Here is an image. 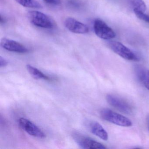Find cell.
Segmentation results:
<instances>
[{
  "mask_svg": "<svg viewBox=\"0 0 149 149\" xmlns=\"http://www.w3.org/2000/svg\"><path fill=\"white\" fill-rule=\"evenodd\" d=\"M101 117L111 123L123 127H130L132 121L126 117L108 109H103L100 111Z\"/></svg>",
  "mask_w": 149,
  "mask_h": 149,
  "instance_id": "6da1fadb",
  "label": "cell"
},
{
  "mask_svg": "<svg viewBox=\"0 0 149 149\" xmlns=\"http://www.w3.org/2000/svg\"><path fill=\"white\" fill-rule=\"evenodd\" d=\"M108 47L111 50L122 58L130 61H139V58L131 50L119 42L110 41L108 43Z\"/></svg>",
  "mask_w": 149,
  "mask_h": 149,
  "instance_id": "7a4b0ae2",
  "label": "cell"
},
{
  "mask_svg": "<svg viewBox=\"0 0 149 149\" xmlns=\"http://www.w3.org/2000/svg\"><path fill=\"white\" fill-rule=\"evenodd\" d=\"M28 16L29 20L34 26L47 29L54 28V23L51 19L41 12L31 11L29 13Z\"/></svg>",
  "mask_w": 149,
  "mask_h": 149,
  "instance_id": "3957f363",
  "label": "cell"
},
{
  "mask_svg": "<svg viewBox=\"0 0 149 149\" xmlns=\"http://www.w3.org/2000/svg\"><path fill=\"white\" fill-rule=\"evenodd\" d=\"M94 29L95 34L101 39L109 40L116 37V34L113 29L99 19L94 21Z\"/></svg>",
  "mask_w": 149,
  "mask_h": 149,
  "instance_id": "277c9868",
  "label": "cell"
},
{
  "mask_svg": "<svg viewBox=\"0 0 149 149\" xmlns=\"http://www.w3.org/2000/svg\"><path fill=\"white\" fill-rule=\"evenodd\" d=\"M19 125L28 134L36 137L44 138L46 137L44 132L29 119L21 118L18 120Z\"/></svg>",
  "mask_w": 149,
  "mask_h": 149,
  "instance_id": "5b68a950",
  "label": "cell"
},
{
  "mask_svg": "<svg viewBox=\"0 0 149 149\" xmlns=\"http://www.w3.org/2000/svg\"><path fill=\"white\" fill-rule=\"evenodd\" d=\"M73 137L77 144L82 149H106V147L101 143L81 134H74Z\"/></svg>",
  "mask_w": 149,
  "mask_h": 149,
  "instance_id": "8992f818",
  "label": "cell"
},
{
  "mask_svg": "<svg viewBox=\"0 0 149 149\" xmlns=\"http://www.w3.org/2000/svg\"><path fill=\"white\" fill-rule=\"evenodd\" d=\"M106 98L107 102L117 109L126 114L131 113L132 111L131 106L123 99L113 95H107Z\"/></svg>",
  "mask_w": 149,
  "mask_h": 149,
  "instance_id": "52a82bcc",
  "label": "cell"
},
{
  "mask_svg": "<svg viewBox=\"0 0 149 149\" xmlns=\"http://www.w3.org/2000/svg\"><path fill=\"white\" fill-rule=\"evenodd\" d=\"M65 27L70 32L77 34H86L89 32V28L85 24L73 18H68L64 22Z\"/></svg>",
  "mask_w": 149,
  "mask_h": 149,
  "instance_id": "ba28073f",
  "label": "cell"
},
{
  "mask_svg": "<svg viewBox=\"0 0 149 149\" xmlns=\"http://www.w3.org/2000/svg\"><path fill=\"white\" fill-rule=\"evenodd\" d=\"M1 47L8 51L15 53L25 54L29 52L26 47L19 42L7 38H3L1 41Z\"/></svg>",
  "mask_w": 149,
  "mask_h": 149,
  "instance_id": "9c48e42d",
  "label": "cell"
},
{
  "mask_svg": "<svg viewBox=\"0 0 149 149\" xmlns=\"http://www.w3.org/2000/svg\"><path fill=\"white\" fill-rule=\"evenodd\" d=\"M135 74L140 82L149 90V70L141 65L135 67Z\"/></svg>",
  "mask_w": 149,
  "mask_h": 149,
  "instance_id": "30bf717a",
  "label": "cell"
},
{
  "mask_svg": "<svg viewBox=\"0 0 149 149\" xmlns=\"http://www.w3.org/2000/svg\"><path fill=\"white\" fill-rule=\"evenodd\" d=\"M91 131L94 135L102 140L107 141L109 139L108 132L98 122L93 121L90 124Z\"/></svg>",
  "mask_w": 149,
  "mask_h": 149,
  "instance_id": "8fae6325",
  "label": "cell"
},
{
  "mask_svg": "<svg viewBox=\"0 0 149 149\" xmlns=\"http://www.w3.org/2000/svg\"><path fill=\"white\" fill-rule=\"evenodd\" d=\"M26 68L31 76L34 79L36 80L42 79L46 81H50L51 80L50 77L43 74L42 71L38 69L31 65L29 64L27 65Z\"/></svg>",
  "mask_w": 149,
  "mask_h": 149,
  "instance_id": "7c38bea8",
  "label": "cell"
},
{
  "mask_svg": "<svg viewBox=\"0 0 149 149\" xmlns=\"http://www.w3.org/2000/svg\"><path fill=\"white\" fill-rule=\"evenodd\" d=\"M17 3L24 7L40 8L42 6L36 0H15Z\"/></svg>",
  "mask_w": 149,
  "mask_h": 149,
  "instance_id": "4fadbf2b",
  "label": "cell"
},
{
  "mask_svg": "<svg viewBox=\"0 0 149 149\" xmlns=\"http://www.w3.org/2000/svg\"><path fill=\"white\" fill-rule=\"evenodd\" d=\"M128 1L133 9L136 8L144 12L146 11V5L143 0H128Z\"/></svg>",
  "mask_w": 149,
  "mask_h": 149,
  "instance_id": "5bb4252c",
  "label": "cell"
},
{
  "mask_svg": "<svg viewBox=\"0 0 149 149\" xmlns=\"http://www.w3.org/2000/svg\"><path fill=\"white\" fill-rule=\"evenodd\" d=\"M134 13L136 17L141 20L149 23V16L144 13V12L138 9H133Z\"/></svg>",
  "mask_w": 149,
  "mask_h": 149,
  "instance_id": "9a60e30c",
  "label": "cell"
},
{
  "mask_svg": "<svg viewBox=\"0 0 149 149\" xmlns=\"http://www.w3.org/2000/svg\"><path fill=\"white\" fill-rule=\"evenodd\" d=\"M45 3L51 5H59L61 3L60 0H43Z\"/></svg>",
  "mask_w": 149,
  "mask_h": 149,
  "instance_id": "2e32d148",
  "label": "cell"
},
{
  "mask_svg": "<svg viewBox=\"0 0 149 149\" xmlns=\"http://www.w3.org/2000/svg\"><path fill=\"white\" fill-rule=\"evenodd\" d=\"M8 64V62L3 58L2 56H0V67H5Z\"/></svg>",
  "mask_w": 149,
  "mask_h": 149,
  "instance_id": "e0dca14e",
  "label": "cell"
},
{
  "mask_svg": "<svg viewBox=\"0 0 149 149\" xmlns=\"http://www.w3.org/2000/svg\"><path fill=\"white\" fill-rule=\"evenodd\" d=\"M5 19H3V17L1 15V23L2 24V23H4L5 22Z\"/></svg>",
  "mask_w": 149,
  "mask_h": 149,
  "instance_id": "ac0fdd59",
  "label": "cell"
},
{
  "mask_svg": "<svg viewBox=\"0 0 149 149\" xmlns=\"http://www.w3.org/2000/svg\"><path fill=\"white\" fill-rule=\"evenodd\" d=\"M147 127H148V130H149V117H148V119H147Z\"/></svg>",
  "mask_w": 149,
  "mask_h": 149,
  "instance_id": "d6986e66",
  "label": "cell"
}]
</instances>
